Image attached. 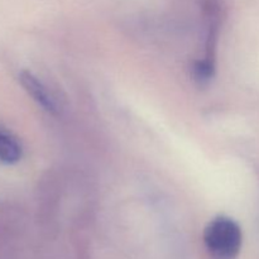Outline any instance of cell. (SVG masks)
<instances>
[{
    "label": "cell",
    "mask_w": 259,
    "mask_h": 259,
    "mask_svg": "<svg viewBox=\"0 0 259 259\" xmlns=\"http://www.w3.org/2000/svg\"><path fill=\"white\" fill-rule=\"evenodd\" d=\"M204 243L212 259H237L242 249V229L232 218H214L204 232Z\"/></svg>",
    "instance_id": "6da1fadb"
},
{
    "label": "cell",
    "mask_w": 259,
    "mask_h": 259,
    "mask_svg": "<svg viewBox=\"0 0 259 259\" xmlns=\"http://www.w3.org/2000/svg\"><path fill=\"white\" fill-rule=\"evenodd\" d=\"M22 88L27 91L28 95L43 109L51 114H56L58 111L57 101L55 96L51 94L47 86L30 71H22L18 76Z\"/></svg>",
    "instance_id": "7a4b0ae2"
},
{
    "label": "cell",
    "mask_w": 259,
    "mask_h": 259,
    "mask_svg": "<svg viewBox=\"0 0 259 259\" xmlns=\"http://www.w3.org/2000/svg\"><path fill=\"white\" fill-rule=\"evenodd\" d=\"M23 147L15 136L0 126V162L15 164L22 159Z\"/></svg>",
    "instance_id": "3957f363"
},
{
    "label": "cell",
    "mask_w": 259,
    "mask_h": 259,
    "mask_svg": "<svg viewBox=\"0 0 259 259\" xmlns=\"http://www.w3.org/2000/svg\"><path fill=\"white\" fill-rule=\"evenodd\" d=\"M194 71V78L200 83V85H205L209 82L212 77H214L215 65L214 60L211 58H202V60L197 61L192 67Z\"/></svg>",
    "instance_id": "277c9868"
}]
</instances>
